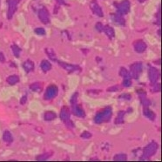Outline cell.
I'll list each match as a JSON object with an SVG mask.
<instances>
[{"label":"cell","mask_w":162,"mask_h":162,"mask_svg":"<svg viewBox=\"0 0 162 162\" xmlns=\"http://www.w3.org/2000/svg\"><path fill=\"white\" fill-rule=\"evenodd\" d=\"M20 0H7L8 2V5H9V9H8V18L11 19L12 17V16L14 15V13L17 11V4L19 3Z\"/></svg>","instance_id":"obj_1"},{"label":"cell","mask_w":162,"mask_h":162,"mask_svg":"<svg viewBox=\"0 0 162 162\" xmlns=\"http://www.w3.org/2000/svg\"><path fill=\"white\" fill-rule=\"evenodd\" d=\"M117 9H118V12L120 14H126L129 12L130 10V3L128 0H124L121 3H120L117 5Z\"/></svg>","instance_id":"obj_2"},{"label":"cell","mask_w":162,"mask_h":162,"mask_svg":"<svg viewBox=\"0 0 162 162\" xmlns=\"http://www.w3.org/2000/svg\"><path fill=\"white\" fill-rule=\"evenodd\" d=\"M38 17H39V19H40L43 23H44V24H48V23L50 22L49 12H48V11L46 10L44 7H43L42 9L39 10Z\"/></svg>","instance_id":"obj_3"},{"label":"cell","mask_w":162,"mask_h":162,"mask_svg":"<svg viewBox=\"0 0 162 162\" xmlns=\"http://www.w3.org/2000/svg\"><path fill=\"white\" fill-rule=\"evenodd\" d=\"M58 93V89L56 86H50L47 91L45 92V95H44V99H51L52 98H54Z\"/></svg>","instance_id":"obj_4"},{"label":"cell","mask_w":162,"mask_h":162,"mask_svg":"<svg viewBox=\"0 0 162 162\" xmlns=\"http://www.w3.org/2000/svg\"><path fill=\"white\" fill-rule=\"evenodd\" d=\"M90 7L91 9V11H93L97 16H99V17H102L103 16V12H102L101 7L98 5V3L96 1H94V0H93V1H91V3L90 5Z\"/></svg>","instance_id":"obj_5"},{"label":"cell","mask_w":162,"mask_h":162,"mask_svg":"<svg viewBox=\"0 0 162 162\" xmlns=\"http://www.w3.org/2000/svg\"><path fill=\"white\" fill-rule=\"evenodd\" d=\"M131 72H132V75L135 79H137L138 75H140V73L141 72V64L135 63L132 65H131Z\"/></svg>","instance_id":"obj_6"},{"label":"cell","mask_w":162,"mask_h":162,"mask_svg":"<svg viewBox=\"0 0 162 162\" xmlns=\"http://www.w3.org/2000/svg\"><path fill=\"white\" fill-rule=\"evenodd\" d=\"M134 48H135V50L138 52H144L146 50L147 44L143 41H141V40L137 41L136 43H134Z\"/></svg>","instance_id":"obj_7"},{"label":"cell","mask_w":162,"mask_h":162,"mask_svg":"<svg viewBox=\"0 0 162 162\" xmlns=\"http://www.w3.org/2000/svg\"><path fill=\"white\" fill-rule=\"evenodd\" d=\"M60 65L62 67H64L65 69H66V70L69 72V73H73V72H76L77 70L80 71V69L76 65H68V64H65V63H59Z\"/></svg>","instance_id":"obj_8"},{"label":"cell","mask_w":162,"mask_h":162,"mask_svg":"<svg viewBox=\"0 0 162 162\" xmlns=\"http://www.w3.org/2000/svg\"><path fill=\"white\" fill-rule=\"evenodd\" d=\"M156 149H157V144H155V143H151V144L147 147V150H145V154H147L148 156H151L152 154H153V153L156 152Z\"/></svg>","instance_id":"obj_9"},{"label":"cell","mask_w":162,"mask_h":162,"mask_svg":"<svg viewBox=\"0 0 162 162\" xmlns=\"http://www.w3.org/2000/svg\"><path fill=\"white\" fill-rule=\"evenodd\" d=\"M69 117H70V113H69V109L67 107H64L61 111V119L64 121H66L69 120Z\"/></svg>","instance_id":"obj_10"},{"label":"cell","mask_w":162,"mask_h":162,"mask_svg":"<svg viewBox=\"0 0 162 162\" xmlns=\"http://www.w3.org/2000/svg\"><path fill=\"white\" fill-rule=\"evenodd\" d=\"M40 66H41V69H42V70H43L44 73H46L47 71L51 70V68H52L51 64H50L47 60H44V61L41 63Z\"/></svg>","instance_id":"obj_11"},{"label":"cell","mask_w":162,"mask_h":162,"mask_svg":"<svg viewBox=\"0 0 162 162\" xmlns=\"http://www.w3.org/2000/svg\"><path fill=\"white\" fill-rule=\"evenodd\" d=\"M158 76H159L158 71L155 68H151V70H150V79H151V81L152 82L156 81L157 79H158Z\"/></svg>","instance_id":"obj_12"},{"label":"cell","mask_w":162,"mask_h":162,"mask_svg":"<svg viewBox=\"0 0 162 162\" xmlns=\"http://www.w3.org/2000/svg\"><path fill=\"white\" fill-rule=\"evenodd\" d=\"M3 140H4V141H5V142H7V143H11V142H12L13 138H12V136H11V134L10 132L5 131V132H4Z\"/></svg>","instance_id":"obj_13"},{"label":"cell","mask_w":162,"mask_h":162,"mask_svg":"<svg viewBox=\"0 0 162 162\" xmlns=\"http://www.w3.org/2000/svg\"><path fill=\"white\" fill-rule=\"evenodd\" d=\"M24 68L26 69V71L27 73L32 71L34 69V64L31 61V60H27L25 64H24Z\"/></svg>","instance_id":"obj_14"},{"label":"cell","mask_w":162,"mask_h":162,"mask_svg":"<svg viewBox=\"0 0 162 162\" xmlns=\"http://www.w3.org/2000/svg\"><path fill=\"white\" fill-rule=\"evenodd\" d=\"M103 31L106 32V34L110 38H112L113 36H114V32H113V29L111 27V26H104L103 27Z\"/></svg>","instance_id":"obj_15"},{"label":"cell","mask_w":162,"mask_h":162,"mask_svg":"<svg viewBox=\"0 0 162 162\" xmlns=\"http://www.w3.org/2000/svg\"><path fill=\"white\" fill-rule=\"evenodd\" d=\"M19 80L18 77L16 76V75H12V76H10L7 78V82L10 84V85H15L16 83H17Z\"/></svg>","instance_id":"obj_16"},{"label":"cell","mask_w":162,"mask_h":162,"mask_svg":"<svg viewBox=\"0 0 162 162\" xmlns=\"http://www.w3.org/2000/svg\"><path fill=\"white\" fill-rule=\"evenodd\" d=\"M55 118H56V114L53 113L52 112H46L45 115H44V120H48V121H51Z\"/></svg>","instance_id":"obj_17"},{"label":"cell","mask_w":162,"mask_h":162,"mask_svg":"<svg viewBox=\"0 0 162 162\" xmlns=\"http://www.w3.org/2000/svg\"><path fill=\"white\" fill-rule=\"evenodd\" d=\"M74 113H76V115L80 117H85V112L83 111V109L80 106H76L74 108Z\"/></svg>","instance_id":"obj_18"},{"label":"cell","mask_w":162,"mask_h":162,"mask_svg":"<svg viewBox=\"0 0 162 162\" xmlns=\"http://www.w3.org/2000/svg\"><path fill=\"white\" fill-rule=\"evenodd\" d=\"M144 113H145V116L148 117L150 120H154V118H155V115H154V113H153V112H151L149 109L146 108V109L144 110Z\"/></svg>","instance_id":"obj_19"},{"label":"cell","mask_w":162,"mask_h":162,"mask_svg":"<svg viewBox=\"0 0 162 162\" xmlns=\"http://www.w3.org/2000/svg\"><path fill=\"white\" fill-rule=\"evenodd\" d=\"M46 53H47V55H48V57L52 59V60H56V56H55V52L52 51V50H51V49H47L46 50Z\"/></svg>","instance_id":"obj_20"},{"label":"cell","mask_w":162,"mask_h":162,"mask_svg":"<svg viewBox=\"0 0 162 162\" xmlns=\"http://www.w3.org/2000/svg\"><path fill=\"white\" fill-rule=\"evenodd\" d=\"M11 49H12V51H13L14 55H15L16 57H18V56H19V54H20L21 50H20V49L17 47V45H15V44H13V45L11 46Z\"/></svg>","instance_id":"obj_21"},{"label":"cell","mask_w":162,"mask_h":162,"mask_svg":"<svg viewBox=\"0 0 162 162\" xmlns=\"http://www.w3.org/2000/svg\"><path fill=\"white\" fill-rule=\"evenodd\" d=\"M120 74H121L122 76H124L125 78H128V77H129V74H128L127 71L126 70V69H124V68H121Z\"/></svg>","instance_id":"obj_22"},{"label":"cell","mask_w":162,"mask_h":162,"mask_svg":"<svg viewBox=\"0 0 162 162\" xmlns=\"http://www.w3.org/2000/svg\"><path fill=\"white\" fill-rule=\"evenodd\" d=\"M35 32H36V33H38V34H41V35H44V34H45V32H44V30L43 28H37V29L35 30Z\"/></svg>","instance_id":"obj_23"},{"label":"cell","mask_w":162,"mask_h":162,"mask_svg":"<svg viewBox=\"0 0 162 162\" xmlns=\"http://www.w3.org/2000/svg\"><path fill=\"white\" fill-rule=\"evenodd\" d=\"M123 85L126 86V87H128V86H130L131 85H132V81L130 80V79H126L125 80H124V83H123Z\"/></svg>","instance_id":"obj_24"},{"label":"cell","mask_w":162,"mask_h":162,"mask_svg":"<svg viewBox=\"0 0 162 162\" xmlns=\"http://www.w3.org/2000/svg\"><path fill=\"white\" fill-rule=\"evenodd\" d=\"M103 27H104V26L102 24H100V23H98V24H96V28L98 29V31L102 32L103 31Z\"/></svg>","instance_id":"obj_25"},{"label":"cell","mask_w":162,"mask_h":162,"mask_svg":"<svg viewBox=\"0 0 162 162\" xmlns=\"http://www.w3.org/2000/svg\"><path fill=\"white\" fill-rule=\"evenodd\" d=\"M5 61V58L4 56V53L3 52H0V62L4 63Z\"/></svg>","instance_id":"obj_26"},{"label":"cell","mask_w":162,"mask_h":162,"mask_svg":"<svg viewBox=\"0 0 162 162\" xmlns=\"http://www.w3.org/2000/svg\"><path fill=\"white\" fill-rule=\"evenodd\" d=\"M56 1H57V3H58V5H66L64 0H56Z\"/></svg>","instance_id":"obj_27"}]
</instances>
